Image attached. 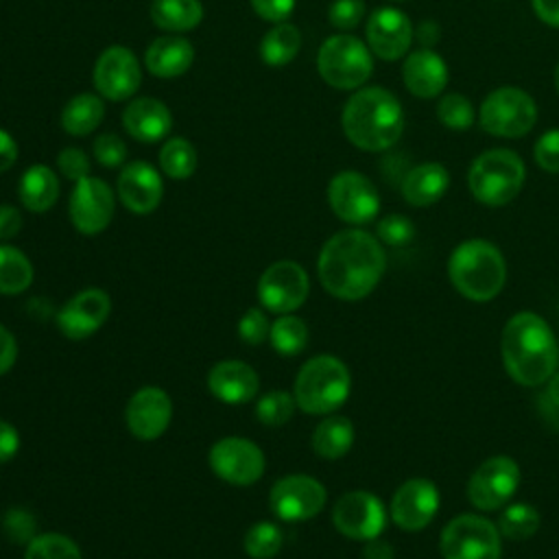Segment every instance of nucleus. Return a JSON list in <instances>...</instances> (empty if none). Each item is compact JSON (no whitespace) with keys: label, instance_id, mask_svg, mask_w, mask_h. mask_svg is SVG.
I'll return each instance as SVG.
<instances>
[{"label":"nucleus","instance_id":"23","mask_svg":"<svg viewBox=\"0 0 559 559\" xmlns=\"http://www.w3.org/2000/svg\"><path fill=\"white\" fill-rule=\"evenodd\" d=\"M118 197L133 214H151L164 197L162 175L148 162H131L118 175Z\"/></svg>","mask_w":559,"mask_h":559},{"label":"nucleus","instance_id":"11","mask_svg":"<svg viewBox=\"0 0 559 559\" xmlns=\"http://www.w3.org/2000/svg\"><path fill=\"white\" fill-rule=\"evenodd\" d=\"M258 301L273 314L299 310L310 295V277L295 260H277L269 264L258 280Z\"/></svg>","mask_w":559,"mask_h":559},{"label":"nucleus","instance_id":"41","mask_svg":"<svg viewBox=\"0 0 559 559\" xmlns=\"http://www.w3.org/2000/svg\"><path fill=\"white\" fill-rule=\"evenodd\" d=\"M2 533L13 544L26 546L37 535V520L24 507H11L2 515Z\"/></svg>","mask_w":559,"mask_h":559},{"label":"nucleus","instance_id":"31","mask_svg":"<svg viewBox=\"0 0 559 559\" xmlns=\"http://www.w3.org/2000/svg\"><path fill=\"white\" fill-rule=\"evenodd\" d=\"M151 20L162 31L183 33L203 20V7L199 0H153Z\"/></svg>","mask_w":559,"mask_h":559},{"label":"nucleus","instance_id":"58","mask_svg":"<svg viewBox=\"0 0 559 559\" xmlns=\"http://www.w3.org/2000/svg\"><path fill=\"white\" fill-rule=\"evenodd\" d=\"M393 2H400V0H393Z\"/></svg>","mask_w":559,"mask_h":559},{"label":"nucleus","instance_id":"42","mask_svg":"<svg viewBox=\"0 0 559 559\" xmlns=\"http://www.w3.org/2000/svg\"><path fill=\"white\" fill-rule=\"evenodd\" d=\"M376 238L389 247H406L415 238V225L404 214H386L376 225Z\"/></svg>","mask_w":559,"mask_h":559},{"label":"nucleus","instance_id":"15","mask_svg":"<svg viewBox=\"0 0 559 559\" xmlns=\"http://www.w3.org/2000/svg\"><path fill=\"white\" fill-rule=\"evenodd\" d=\"M332 524L347 539L369 542L382 535L386 526V509L376 493L354 489L334 502Z\"/></svg>","mask_w":559,"mask_h":559},{"label":"nucleus","instance_id":"50","mask_svg":"<svg viewBox=\"0 0 559 559\" xmlns=\"http://www.w3.org/2000/svg\"><path fill=\"white\" fill-rule=\"evenodd\" d=\"M22 229V212L15 205H0V242H9Z\"/></svg>","mask_w":559,"mask_h":559},{"label":"nucleus","instance_id":"8","mask_svg":"<svg viewBox=\"0 0 559 559\" xmlns=\"http://www.w3.org/2000/svg\"><path fill=\"white\" fill-rule=\"evenodd\" d=\"M537 122V103L518 85L491 90L478 107V124L493 138H522Z\"/></svg>","mask_w":559,"mask_h":559},{"label":"nucleus","instance_id":"35","mask_svg":"<svg viewBox=\"0 0 559 559\" xmlns=\"http://www.w3.org/2000/svg\"><path fill=\"white\" fill-rule=\"evenodd\" d=\"M297 411V402L293 391L284 389H271L255 397V419L266 428H280L284 426Z\"/></svg>","mask_w":559,"mask_h":559},{"label":"nucleus","instance_id":"38","mask_svg":"<svg viewBox=\"0 0 559 559\" xmlns=\"http://www.w3.org/2000/svg\"><path fill=\"white\" fill-rule=\"evenodd\" d=\"M159 168L170 179H188L197 170V151L183 138H170L159 151Z\"/></svg>","mask_w":559,"mask_h":559},{"label":"nucleus","instance_id":"33","mask_svg":"<svg viewBox=\"0 0 559 559\" xmlns=\"http://www.w3.org/2000/svg\"><path fill=\"white\" fill-rule=\"evenodd\" d=\"M301 48V33L295 24L277 22L271 31L264 33L260 44V57L266 66L280 68L297 57Z\"/></svg>","mask_w":559,"mask_h":559},{"label":"nucleus","instance_id":"5","mask_svg":"<svg viewBox=\"0 0 559 559\" xmlns=\"http://www.w3.org/2000/svg\"><path fill=\"white\" fill-rule=\"evenodd\" d=\"M352 391V373L334 354L308 358L293 382L297 408L308 415H330L338 411Z\"/></svg>","mask_w":559,"mask_h":559},{"label":"nucleus","instance_id":"39","mask_svg":"<svg viewBox=\"0 0 559 559\" xmlns=\"http://www.w3.org/2000/svg\"><path fill=\"white\" fill-rule=\"evenodd\" d=\"M24 559H83L79 544L63 533H37L24 550Z\"/></svg>","mask_w":559,"mask_h":559},{"label":"nucleus","instance_id":"48","mask_svg":"<svg viewBox=\"0 0 559 559\" xmlns=\"http://www.w3.org/2000/svg\"><path fill=\"white\" fill-rule=\"evenodd\" d=\"M253 11L266 20V22H284L293 9H295V0H249Z\"/></svg>","mask_w":559,"mask_h":559},{"label":"nucleus","instance_id":"32","mask_svg":"<svg viewBox=\"0 0 559 559\" xmlns=\"http://www.w3.org/2000/svg\"><path fill=\"white\" fill-rule=\"evenodd\" d=\"M105 116V105L96 94H76L61 109V127L70 135L92 133Z\"/></svg>","mask_w":559,"mask_h":559},{"label":"nucleus","instance_id":"7","mask_svg":"<svg viewBox=\"0 0 559 559\" xmlns=\"http://www.w3.org/2000/svg\"><path fill=\"white\" fill-rule=\"evenodd\" d=\"M319 76L334 90H358L373 72V55L354 35H332L317 52Z\"/></svg>","mask_w":559,"mask_h":559},{"label":"nucleus","instance_id":"27","mask_svg":"<svg viewBox=\"0 0 559 559\" xmlns=\"http://www.w3.org/2000/svg\"><path fill=\"white\" fill-rule=\"evenodd\" d=\"M144 61L151 74L159 79H175L190 70L194 61V48L186 37L162 35L146 48Z\"/></svg>","mask_w":559,"mask_h":559},{"label":"nucleus","instance_id":"17","mask_svg":"<svg viewBox=\"0 0 559 559\" xmlns=\"http://www.w3.org/2000/svg\"><path fill=\"white\" fill-rule=\"evenodd\" d=\"M111 314V297L107 290L87 286L74 293L55 314L57 330L68 341H85L94 336Z\"/></svg>","mask_w":559,"mask_h":559},{"label":"nucleus","instance_id":"21","mask_svg":"<svg viewBox=\"0 0 559 559\" xmlns=\"http://www.w3.org/2000/svg\"><path fill=\"white\" fill-rule=\"evenodd\" d=\"M437 511H439V489L428 478L404 480L395 489L389 507L391 520L402 531H408V533L426 528L437 515Z\"/></svg>","mask_w":559,"mask_h":559},{"label":"nucleus","instance_id":"25","mask_svg":"<svg viewBox=\"0 0 559 559\" xmlns=\"http://www.w3.org/2000/svg\"><path fill=\"white\" fill-rule=\"evenodd\" d=\"M124 131L138 142H159L173 127L170 109L157 98H135L122 111Z\"/></svg>","mask_w":559,"mask_h":559},{"label":"nucleus","instance_id":"36","mask_svg":"<svg viewBox=\"0 0 559 559\" xmlns=\"http://www.w3.org/2000/svg\"><path fill=\"white\" fill-rule=\"evenodd\" d=\"M284 546V533L275 522L260 520L251 524L242 537V548L249 559H273Z\"/></svg>","mask_w":559,"mask_h":559},{"label":"nucleus","instance_id":"29","mask_svg":"<svg viewBox=\"0 0 559 559\" xmlns=\"http://www.w3.org/2000/svg\"><path fill=\"white\" fill-rule=\"evenodd\" d=\"M354 439H356V430L352 419L345 415L330 413V415H323V419L312 430L310 443L317 456L336 461L352 450Z\"/></svg>","mask_w":559,"mask_h":559},{"label":"nucleus","instance_id":"3","mask_svg":"<svg viewBox=\"0 0 559 559\" xmlns=\"http://www.w3.org/2000/svg\"><path fill=\"white\" fill-rule=\"evenodd\" d=\"M341 127L356 148L382 153L402 138L404 109L397 96L380 85L358 87L343 107Z\"/></svg>","mask_w":559,"mask_h":559},{"label":"nucleus","instance_id":"20","mask_svg":"<svg viewBox=\"0 0 559 559\" xmlns=\"http://www.w3.org/2000/svg\"><path fill=\"white\" fill-rule=\"evenodd\" d=\"M142 83V70L135 55L124 46L105 48L94 63V85L109 100L131 98Z\"/></svg>","mask_w":559,"mask_h":559},{"label":"nucleus","instance_id":"46","mask_svg":"<svg viewBox=\"0 0 559 559\" xmlns=\"http://www.w3.org/2000/svg\"><path fill=\"white\" fill-rule=\"evenodd\" d=\"M94 157L105 168H116L127 159V144L114 133H103L94 142Z\"/></svg>","mask_w":559,"mask_h":559},{"label":"nucleus","instance_id":"14","mask_svg":"<svg viewBox=\"0 0 559 559\" xmlns=\"http://www.w3.org/2000/svg\"><path fill=\"white\" fill-rule=\"evenodd\" d=\"M520 476V465L511 456H489L472 472L467 480V500L478 511L502 509L518 491Z\"/></svg>","mask_w":559,"mask_h":559},{"label":"nucleus","instance_id":"16","mask_svg":"<svg viewBox=\"0 0 559 559\" xmlns=\"http://www.w3.org/2000/svg\"><path fill=\"white\" fill-rule=\"evenodd\" d=\"M116 201L109 183L98 177H83L74 181L68 201V214L72 227L83 236H96L105 231L114 218Z\"/></svg>","mask_w":559,"mask_h":559},{"label":"nucleus","instance_id":"52","mask_svg":"<svg viewBox=\"0 0 559 559\" xmlns=\"http://www.w3.org/2000/svg\"><path fill=\"white\" fill-rule=\"evenodd\" d=\"M531 7L539 22L559 28V0H531Z\"/></svg>","mask_w":559,"mask_h":559},{"label":"nucleus","instance_id":"26","mask_svg":"<svg viewBox=\"0 0 559 559\" xmlns=\"http://www.w3.org/2000/svg\"><path fill=\"white\" fill-rule=\"evenodd\" d=\"M450 188V173L439 162H424L408 168L400 181V192L404 201L413 207H430Z\"/></svg>","mask_w":559,"mask_h":559},{"label":"nucleus","instance_id":"1","mask_svg":"<svg viewBox=\"0 0 559 559\" xmlns=\"http://www.w3.org/2000/svg\"><path fill=\"white\" fill-rule=\"evenodd\" d=\"M386 269L382 242L365 229L349 227L330 236L317 258V275L325 293L343 301L367 297Z\"/></svg>","mask_w":559,"mask_h":559},{"label":"nucleus","instance_id":"24","mask_svg":"<svg viewBox=\"0 0 559 559\" xmlns=\"http://www.w3.org/2000/svg\"><path fill=\"white\" fill-rule=\"evenodd\" d=\"M448 66L432 48H415L404 57L402 81L404 87L417 98H437L448 85Z\"/></svg>","mask_w":559,"mask_h":559},{"label":"nucleus","instance_id":"49","mask_svg":"<svg viewBox=\"0 0 559 559\" xmlns=\"http://www.w3.org/2000/svg\"><path fill=\"white\" fill-rule=\"evenodd\" d=\"M17 450H20V432H17V428L11 421L0 419V465L13 461Z\"/></svg>","mask_w":559,"mask_h":559},{"label":"nucleus","instance_id":"19","mask_svg":"<svg viewBox=\"0 0 559 559\" xmlns=\"http://www.w3.org/2000/svg\"><path fill=\"white\" fill-rule=\"evenodd\" d=\"M365 37L371 55L384 61H397L411 52L415 28L404 11L380 7L367 17Z\"/></svg>","mask_w":559,"mask_h":559},{"label":"nucleus","instance_id":"51","mask_svg":"<svg viewBox=\"0 0 559 559\" xmlns=\"http://www.w3.org/2000/svg\"><path fill=\"white\" fill-rule=\"evenodd\" d=\"M15 360H17L15 334L0 323V378L13 369Z\"/></svg>","mask_w":559,"mask_h":559},{"label":"nucleus","instance_id":"43","mask_svg":"<svg viewBox=\"0 0 559 559\" xmlns=\"http://www.w3.org/2000/svg\"><path fill=\"white\" fill-rule=\"evenodd\" d=\"M269 332H271V319H269V310H264L262 306L247 308L238 319V336L247 345H262L264 341H269Z\"/></svg>","mask_w":559,"mask_h":559},{"label":"nucleus","instance_id":"12","mask_svg":"<svg viewBox=\"0 0 559 559\" xmlns=\"http://www.w3.org/2000/svg\"><path fill=\"white\" fill-rule=\"evenodd\" d=\"M328 502V489L310 474H286L271 485L269 509L282 522L317 518Z\"/></svg>","mask_w":559,"mask_h":559},{"label":"nucleus","instance_id":"34","mask_svg":"<svg viewBox=\"0 0 559 559\" xmlns=\"http://www.w3.org/2000/svg\"><path fill=\"white\" fill-rule=\"evenodd\" d=\"M269 343L280 356H297L308 345V325L301 317L295 312L277 314L275 321H271Z\"/></svg>","mask_w":559,"mask_h":559},{"label":"nucleus","instance_id":"40","mask_svg":"<svg viewBox=\"0 0 559 559\" xmlns=\"http://www.w3.org/2000/svg\"><path fill=\"white\" fill-rule=\"evenodd\" d=\"M435 114H437V120L450 131H465L476 120V111H474L472 100L465 94H459V92L443 94L437 100Z\"/></svg>","mask_w":559,"mask_h":559},{"label":"nucleus","instance_id":"9","mask_svg":"<svg viewBox=\"0 0 559 559\" xmlns=\"http://www.w3.org/2000/svg\"><path fill=\"white\" fill-rule=\"evenodd\" d=\"M439 550L443 559H500L502 535L487 518L461 513L443 526Z\"/></svg>","mask_w":559,"mask_h":559},{"label":"nucleus","instance_id":"4","mask_svg":"<svg viewBox=\"0 0 559 559\" xmlns=\"http://www.w3.org/2000/svg\"><path fill=\"white\" fill-rule=\"evenodd\" d=\"M448 277L463 297L472 301H489L504 288L507 262L493 242L469 238L452 249L448 258Z\"/></svg>","mask_w":559,"mask_h":559},{"label":"nucleus","instance_id":"45","mask_svg":"<svg viewBox=\"0 0 559 559\" xmlns=\"http://www.w3.org/2000/svg\"><path fill=\"white\" fill-rule=\"evenodd\" d=\"M365 17V2L362 0H334L328 9V20L338 31H352Z\"/></svg>","mask_w":559,"mask_h":559},{"label":"nucleus","instance_id":"37","mask_svg":"<svg viewBox=\"0 0 559 559\" xmlns=\"http://www.w3.org/2000/svg\"><path fill=\"white\" fill-rule=\"evenodd\" d=\"M539 524H542V518L533 504L513 502L502 511V515L498 520V531L502 537L520 542V539L533 537L537 533Z\"/></svg>","mask_w":559,"mask_h":559},{"label":"nucleus","instance_id":"44","mask_svg":"<svg viewBox=\"0 0 559 559\" xmlns=\"http://www.w3.org/2000/svg\"><path fill=\"white\" fill-rule=\"evenodd\" d=\"M533 157L544 173L559 175V129H548L537 138Z\"/></svg>","mask_w":559,"mask_h":559},{"label":"nucleus","instance_id":"10","mask_svg":"<svg viewBox=\"0 0 559 559\" xmlns=\"http://www.w3.org/2000/svg\"><path fill=\"white\" fill-rule=\"evenodd\" d=\"M210 469L216 478L234 487L255 485L266 469L262 448L247 437H223L212 443L207 452Z\"/></svg>","mask_w":559,"mask_h":559},{"label":"nucleus","instance_id":"53","mask_svg":"<svg viewBox=\"0 0 559 559\" xmlns=\"http://www.w3.org/2000/svg\"><path fill=\"white\" fill-rule=\"evenodd\" d=\"M17 159V144L13 135L4 129H0V173L9 170Z\"/></svg>","mask_w":559,"mask_h":559},{"label":"nucleus","instance_id":"28","mask_svg":"<svg viewBox=\"0 0 559 559\" xmlns=\"http://www.w3.org/2000/svg\"><path fill=\"white\" fill-rule=\"evenodd\" d=\"M17 194L28 212H48L59 199V177L52 168L44 164H33L22 173Z\"/></svg>","mask_w":559,"mask_h":559},{"label":"nucleus","instance_id":"22","mask_svg":"<svg viewBox=\"0 0 559 559\" xmlns=\"http://www.w3.org/2000/svg\"><path fill=\"white\" fill-rule=\"evenodd\" d=\"M207 391L223 404H247L258 397L260 378L258 371L236 358H225L212 365L207 371Z\"/></svg>","mask_w":559,"mask_h":559},{"label":"nucleus","instance_id":"55","mask_svg":"<svg viewBox=\"0 0 559 559\" xmlns=\"http://www.w3.org/2000/svg\"><path fill=\"white\" fill-rule=\"evenodd\" d=\"M362 559H395V552H393V546L386 539L376 537V539L365 542Z\"/></svg>","mask_w":559,"mask_h":559},{"label":"nucleus","instance_id":"2","mask_svg":"<svg viewBox=\"0 0 559 559\" xmlns=\"http://www.w3.org/2000/svg\"><path fill=\"white\" fill-rule=\"evenodd\" d=\"M500 356L507 373L522 386L548 382L559 365L555 334L535 312H518L504 323L500 334Z\"/></svg>","mask_w":559,"mask_h":559},{"label":"nucleus","instance_id":"57","mask_svg":"<svg viewBox=\"0 0 559 559\" xmlns=\"http://www.w3.org/2000/svg\"><path fill=\"white\" fill-rule=\"evenodd\" d=\"M552 85H555V92L559 94V61L555 66V72H552Z\"/></svg>","mask_w":559,"mask_h":559},{"label":"nucleus","instance_id":"30","mask_svg":"<svg viewBox=\"0 0 559 559\" xmlns=\"http://www.w3.org/2000/svg\"><path fill=\"white\" fill-rule=\"evenodd\" d=\"M33 280L35 269L31 258L22 249L9 242H0V295H22L26 288H31Z\"/></svg>","mask_w":559,"mask_h":559},{"label":"nucleus","instance_id":"6","mask_svg":"<svg viewBox=\"0 0 559 559\" xmlns=\"http://www.w3.org/2000/svg\"><path fill=\"white\" fill-rule=\"evenodd\" d=\"M524 159L511 148H487L474 157L467 170L472 197L489 207L511 203L524 188Z\"/></svg>","mask_w":559,"mask_h":559},{"label":"nucleus","instance_id":"13","mask_svg":"<svg viewBox=\"0 0 559 559\" xmlns=\"http://www.w3.org/2000/svg\"><path fill=\"white\" fill-rule=\"evenodd\" d=\"M328 203L347 225H365L380 212V194L373 181L358 170H341L328 183Z\"/></svg>","mask_w":559,"mask_h":559},{"label":"nucleus","instance_id":"18","mask_svg":"<svg viewBox=\"0 0 559 559\" xmlns=\"http://www.w3.org/2000/svg\"><path fill=\"white\" fill-rule=\"evenodd\" d=\"M173 419V400L170 395L155 384L140 386L124 406L127 430L140 441L159 439Z\"/></svg>","mask_w":559,"mask_h":559},{"label":"nucleus","instance_id":"54","mask_svg":"<svg viewBox=\"0 0 559 559\" xmlns=\"http://www.w3.org/2000/svg\"><path fill=\"white\" fill-rule=\"evenodd\" d=\"M441 26L435 20H424L415 28V37L419 41V48H432L439 41Z\"/></svg>","mask_w":559,"mask_h":559},{"label":"nucleus","instance_id":"56","mask_svg":"<svg viewBox=\"0 0 559 559\" xmlns=\"http://www.w3.org/2000/svg\"><path fill=\"white\" fill-rule=\"evenodd\" d=\"M548 397L559 406V371L548 378Z\"/></svg>","mask_w":559,"mask_h":559},{"label":"nucleus","instance_id":"47","mask_svg":"<svg viewBox=\"0 0 559 559\" xmlns=\"http://www.w3.org/2000/svg\"><path fill=\"white\" fill-rule=\"evenodd\" d=\"M57 166L61 170V175L70 181H79L83 177L90 175V159L81 148L68 146L63 151H59L57 155Z\"/></svg>","mask_w":559,"mask_h":559}]
</instances>
